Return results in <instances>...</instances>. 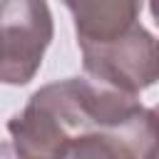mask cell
<instances>
[{
    "instance_id": "obj_1",
    "label": "cell",
    "mask_w": 159,
    "mask_h": 159,
    "mask_svg": "<svg viewBox=\"0 0 159 159\" xmlns=\"http://www.w3.org/2000/svg\"><path fill=\"white\" fill-rule=\"evenodd\" d=\"M84 77L109 84L127 94H139L159 77L157 40L144 25L129 27L107 42H77Z\"/></svg>"
},
{
    "instance_id": "obj_2",
    "label": "cell",
    "mask_w": 159,
    "mask_h": 159,
    "mask_svg": "<svg viewBox=\"0 0 159 159\" xmlns=\"http://www.w3.org/2000/svg\"><path fill=\"white\" fill-rule=\"evenodd\" d=\"M52 35L47 0H0V82L27 84L37 75Z\"/></svg>"
},
{
    "instance_id": "obj_3",
    "label": "cell",
    "mask_w": 159,
    "mask_h": 159,
    "mask_svg": "<svg viewBox=\"0 0 159 159\" xmlns=\"http://www.w3.org/2000/svg\"><path fill=\"white\" fill-rule=\"evenodd\" d=\"M157 112L144 107L122 127L75 137L62 159H157Z\"/></svg>"
},
{
    "instance_id": "obj_4",
    "label": "cell",
    "mask_w": 159,
    "mask_h": 159,
    "mask_svg": "<svg viewBox=\"0 0 159 159\" xmlns=\"http://www.w3.org/2000/svg\"><path fill=\"white\" fill-rule=\"evenodd\" d=\"M72 12L77 42H107L139 22L147 0H62Z\"/></svg>"
},
{
    "instance_id": "obj_5",
    "label": "cell",
    "mask_w": 159,
    "mask_h": 159,
    "mask_svg": "<svg viewBox=\"0 0 159 159\" xmlns=\"http://www.w3.org/2000/svg\"><path fill=\"white\" fill-rule=\"evenodd\" d=\"M17 154H15V149H12V144H7V142H0V159H15Z\"/></svg>"
},
{
    "instance_id": "obj_6",
    "label": "cell",
    "mask_w": 159,
    "mask_h": 159,
    "mask_svg": "<svg viewBox=\"0 0 159 159\" xmlns=\"http://www.w3.org/2000/svg\"><path fill=\"white\" fill-rule=\"evenodd\" d=\"M0 60H2V47H0Z\"/></svg>"
},
{
    "instance_id": "obj_7",
    "label": "cell",
    "mask_w": 159,
    "mask_h": 159,
    "mask_svg": "<svg viewBox=\"0 0 159 159\" xmlns=\"http://www.w3.org/2000/svg\"><path fill=\"white\" fill-rule=\"evenodd\" d=\"M15 159H20V157H15Z\"/></svg>"
}]
</instances>
